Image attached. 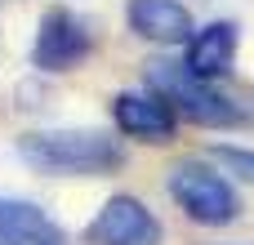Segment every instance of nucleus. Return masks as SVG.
<instances>
[{
  "mask_svg": "<svg viewBox=\"0 0 254 245\" xmlns=\"http://www.w3.org/2000/svg\"><path fill=\"white\" fill-rule=\"evenodd\" d=\"M18 156L40 174L63 179H98L125 165V152L103 129H36L18 138Z\"/></svg>",
  "mask_w": 254,
  "mask_h": 245,
  "instance_id": "nucleus-1",
  "label": "nucleus"
},
{
  "mask_svg": "<svg viewBox=\"0 0 254 245\" xmlns=\"http://www.w3.org/2000/svg\"><path fill=\"white\" fill-rule=\"evenodd\" d=\"M147 85L156 89V98H165L192 125H205V129H237V125H246L241 103H232L210 80H196L183 62H152L147 67Z\"/></svg>",
  "mask_w": 254,
  "mask_h": 245,
  "instance_id": "nucleus-2",
  "label": "nucleus"
},
{
  "mask_svg": "<svg viewBox=\"0 0 254 245\" xmlns=\"http://www.w3.org/2000/svg\"><path fill=\"white\" fill-rule=\"evenodd\" d=\"M170 196L174 205L192 219V223H205V228H228L237 214H241V196L237 187L210 170L205 161H183L170 170Z\"/></svg>",
  "mask_w": 254,
  "mask_h": 245,
  "instance_id": "nucleus-3",
  "label": "nucleus"
},
{
  "mask_svg": "<svg viewBox=\"0 0 254 245\" xmlns=\"http://www.w3.org/2000/svg\"><path fill=\"white\" fill-rule=\"evenodd\" d=\"M89 49H94L89 22L76 18L71 9H49L40 18V31H36V45H31V62L40 71H71L80 58H89Z\"/></svg>",
  "mask_w": 254,
  "mask_h": 245,
  "instance_id": "nucleus-4",
  "label": "nucleus"
},
{
  "mask_svg": "<svg viewBox=\"0 0 254 245\" xmlns=\"http://www.w3.org/2000/svg\"><path fill=\"white\" fill-rule=\"evenodd\" d=\"M89 245H161V223L138 196H112L98 219L85 228Z\"/></svg>",
  "mask_w": 254,
  "mask_h": 245,
  "instance_id": "nucleus-5",
  "label": "nucleus"
},
{
  "mask_svg": "<svg viewBox=\"0 0 254 245\" xmlns=\"http://www.w3.org/2000/svg\"><path fill=\"white\" fill-rule=\"evenodd\" d=\"M112 116L121 125V134L143 138V143H170L174 138V107L156 94H116L112 98Z\"/></svg>",
  "mask_w": 254,
  "mask_h": 245,
  "instance_id": "nucleus-6",
  "label": "nucleus"
},
{
  "mask_svg": "<svg viewBox=\"0 0 254 245\" xmlns=\"http://www.w3.org/2000/svg\"><path fill=\"white\" fill-rule=\"evenodd\" d=\"M237 45H241V31L237 22H205L192 40H188V58L183 67L196 76V80H219L232 71V58H237Z\"/></svg>",
  "mask_w": 254,
  "mask_h": 245,
  "instance_id": "nucleus-7",
  "label": "nucleus"
},
{
  "mask_svg": "<svg viewBox=\"0 0 254 245\" xmlns=\"http://www.w3.org/2000/svg\"><path fill=\"white\" fill-rule=\"evenodd\" d=\"M125 18H129V31H138L143 40H156V45H183L196 36L192 13L179 0H129Z\"/></svg>",
  "mask_w": 254,
  "mask_h": 245,
  "instance_id": "nucleus-8",
  "label": "nucleus"
},
{
  "mask_svg": "<svg viewBox=\"0 0 254 245\" xmlns=\"http://www.w3.org/2000/svg\"><path fill=\"white\" fill-rule=\"evenodd\" d=\"M0 245H63V228L36 201L0 196Z\"/></svg>",
  "mask_w": 254,
  "mask_h": 245,
  "instance_id": "nucleus-9",
  "label": "nucleus"
},
{
  "mask_svg": "<svg viewBox=\"0 0 254 245\" xmlns=\"http://www.w3.org/2000/svg\"><path fill=\"white\" fill-rule=\"evenodd\" d=\"M214 161H223L232 174H241L246 183H254V152L250 147H214Z\"/></svg>",
  "mask_w": 254,
  "mask_h": 245,
  "instance_id": "nucleus-10",
  "label": "nucleus"
}]
</instances>
